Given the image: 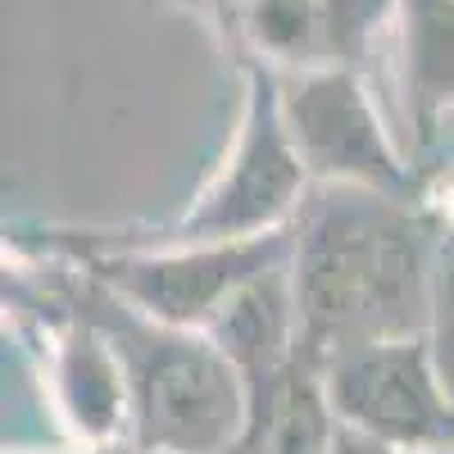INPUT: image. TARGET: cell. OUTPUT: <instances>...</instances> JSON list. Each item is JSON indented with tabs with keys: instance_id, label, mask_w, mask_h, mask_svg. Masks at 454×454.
I'll return each instance as SVG.
<instances>
[{
	"instance_id": "obj_1",
	"label": "cell",
	"mask_w": 454,
	"mask_h": 454,
	"mask_svg": "<svg viewBox=\"0 0 454 454\" xmlns=\"http://www.w3.org/2000/svg\"><path fill=\"white\" fill-rule=\"evenodd\" d=\"M445 237L436 196L404 200L350 182H309L291 218L300 350L318 364L377 340L427 336Z\"/></svg>"
},
{
	"instance_id": "obj_2",
	"label": "cell",
	"mask_w": 454,
	"mask_h": 454,
	"mask_svg": "<svg viewBox=\"0 0 454 454\" xmlns=\"http://www.w3.org/2000/svg\"><path fill=\"white\" fill-rule=\"evenodd\" d=\"M5 291H14L27 314L64 309L114 340L132 391L128 454H237L246 432V382L209 332L141 314L87 263L59 254L36 273L5 278Z\"/></svg>"
},
{
	"instance_id": "obj_3",
	"label": "cell",
	"mask_w": 454,
	"mask_h": 454,
	"mask_svg": "<svg viewBox=\"0 0 454 454\" xmlns=\"http://www.w3.org/2000/svg\"><path fill=\"white\" fill-rule=\"evenodd\" d=\"M42 250L87 263L105 286H114L128 305H137L150 318L205 332L246 282L291 259V227L241 241H160V246H105L91 232L82 241L46 232Z\"/></svg>"
},
{
	"instance_id": "obj_4",
	"label": "cell",
	"mask_w": 454,
	"mask_h": 454,
	"mask_svg": "<svg viewBox=\"0 0 454 454\" xmlns=\"http://www.w3.org/2000/svg\"><path fill=\"white\" fill-rule=\"evenodd\" d=\"M232 55L246 82L237 141L218 173L205 182V192L192 200V209L164 232V241H241L278 232V227H291L314 182L282 119L278 68L241 51Z\"/></svg>"
},
{
	"instance_id": "obj_5",
	"label": "cell",
	"mask_w": 454,
	"mask_h": 454,
	"mask_svg": "<svg viewBox=\"0 0 454 454\" xmlns=\"http://www.w3.org/2000/svg\"><path fill=\"white\" fill-rule=\"evenodd\" d=\"M282 78V119L314 182H350L387 196L427 200L432 182L395 145L377 114L364 73H278Z\"/></svg>"
},
{
	"instance_id": "obj_6",
	"label": "cell",
	"mask_w": 454,
	"mask_h": 454,
	"mask_svg": "<svg viewBox=\"0 0 454 454\" xmlns=\"http://www.w3.org/2000/svg\"><path fill=\"white\" fill-rule=\"evenodd\" d=\"M340 423L364 427L404 454L454 450V395L445 391L427 336L377 340L323 364Z\"/></svg>"
},
{
	"instance_id": "obj_7",
	"label": "cell",
	"mask_w": 454,
	"mask_h": 454,
	"mask_svg": "<svg viewBox=\"0 0 454 454\" xmlns=\"http://www.w3.org/2000/svg\"><path fill=\"white\" fill-rule=\"evenodd\" d=\"M395 0H241L227 42L278 73H364Z\"/></svg>"
},
{
	"instance_id": "obj_8",
	"label": "cell",
	"mask_w": 454,
	"mask_h": 454,
	"mask_svg": "<svg viewBox=\"0 0 454 454\" xmlns=\"http://www.w3.org/2000/svg\"><path fill=\"white\" fill-rule=\"evenodd\" d=\"M36 318L51 327V387L68 432L87 450L123 445L132 423V391L114 340L96 323L64 309H36Z\"/></svg>"
},
{
	"instance_id": "obj_9",
	"label": "cell",
	"mask_w": 454,
	"mask_h": 454,
	"mask_svg": "<svg viewBox=\"0 0 454 454\" xmlns=\"http://www.w3.org/2000/svg\"><path fill=\"white\" fill-rule=\"evenodd\" d=\"M340 427L323 364L300 350L246 387V432L237 454H327Z\"/></svg>"
},
{
	"instance_id": "obj_10",
	"label": "cell",
	"mask_w": 454,
	"mask_h": 454,
	"mask_svg": "<svg viewBox=\"0 0 454 454\" xmlns=\"http://www.w3.org/2000/svg\"><path fill=\"white\" fill-rule=\"evenodd\" d=\"M395 87L409 132V155L432 141L454 109V0H395Z\"/></svg>"
},
{
	"instance_id": "obj_11",
	"label": "cell",
	"mask_w": 454,
	"mask_h": 454,
	"mask_svg": "<svg viewBox=\"0 0 454 454\" xmlns=\"http://www.w3.org/2000/svg\"><path fill=\"white\" fill-rule=\"evenodd\" d=\"M205 332L237 364L246 387L278 372L286 359H295L300 355V309H295V286H291V259L259 273L254 282H246Z\"/></svg>"
},
{
	"instance_id": "obj_12",
	"label": "cell",
	"mask_w": 454,
	"mask_h": 454,
	"mask_svg": "<svg viewBox=\"0 0 454 454\" xmlns=\"http://www.w3.org/2000/svg\"><path fill=\"white\" fill-rule=\"evenodd\" d=\"M427 346H432V359H436L445 391L454 395V209H445V237H441V254H436Z\"/></svg>"
},
{
	"instance_id": "obj_13",
	"label": "cell",
	"mask_w": 454,
	"mask_h": 454,
	"mask_svg": "<svg viewBox=\"0 0 454 454\" xmlns=\"http://www.w3.org/2000/svg\"><path fill=\"white\" fill-rule=\"evenodd\" d=\"M419 168L432 182V196H454V109L436 123L432 141L419 150Z\"/></svg>"
},
{
	"instance_id": "obj_14",
	"label": "cell",
	"mask_w": 454,
	"mask_h": 454,
	"mask_svg": "<svg viewBox=\"0 0 454 454\" xmlns=\"http://www.w3.org/2000/svg\"><path fill=\"white\" fill-rule=\"evenodd\" d=\"M327 454H404V450H395V445H387V441H377V436L364 432V427L340 423L336 436H332V445H327Z\"/></svg>"
},
{
	"instance_id": "obj_15",
	"label": "cell",
	"mask_w": 454,
	"mask_h": 454,
	"mask_svg": "<svg viewBox=\"0 0 454 454\" xmlns=\"http://www.w3.org/2000/svg\"><path fill=\"white\" fill-rule=\"evenodd\" d=\"M164 5L192 10V14H200V19H209V23H218V27L227 32V23L237 19V5H241V0H164Z\"/></svg>"
},
{
	"instance_id": "obj_16",
	"label": "cell",
	"mask_w": 454,
	"mask_h": 454,
	"mask_svg": "<svg viewBox=\"0 0 454 454\" xmlns=\"http://www.w3.org/2000/svg\"><path fill=\"white\" fill-rule=\"evenodd\" d=\"M123 445H109V450H87V454H119Z\"/></svg>"
},
{
	"instance_id": "obj_17",
	"label": "cell",
	"mask_w": 454,
	"mask_h": 454,
	"mask_svg": "<svg viewBox=\"0 0 454 454\" xmlns=\"http://www.w3.org/2000/svg\"><path fill=\"white\" fill-rule=\"evenodd\" d=\"M445 454H454V450H445Z\"/></svg>"
}]
</instances>
